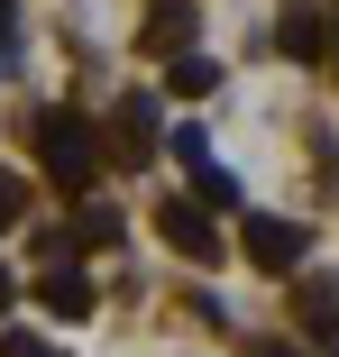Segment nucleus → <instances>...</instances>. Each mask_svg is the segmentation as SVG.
Returning a JSON list of instances; mask_svg holds the SVG:
<instances>
[{
	"mask_svg": "<svg viewBox=\"0 0 339 357\" xmlns=\"http://www.w3.org/2000/svg\"><path fill=\"white\" fill-rule=\"evenodd\" d=\"M37 165H46L55 192H92V174H101V128H92L83 110H37Z\"/></svg>",
	"mask_w": 339,
	"mask_h": 357,
	"instance_id": "f257e3e1",
	"label": "nucleus"
},
{
	"mask_svg": "<svg viewBox=\"0 0 339 357\" xmlns=\"http://www.w3.org/2000/svg\"><path fill=\"white\" fill-rule=\"evenodd\" d=\"M239 248H248V266H266V275H294V266L312 257V229H303V220H266V211H248V220H239Z\"/></svg>",
	"mask_w": 339,
	"mask_h": 357,
	"instance_id": "f03ea898",
	"label": "nucleus"
},
{
	"mask_svg": "<svg viewBox=\"0 0 339 357\" xmlns=\"http://www.w3.org/2000/svg\"><path fill=\"white\" fill-rule=\"evenodd\" d=\"M156 229H165V248L193 257V266H211V257H220V229H211V211H202L193 192H174V202L156 211Z\"/></svg>",
	"mask_w": 339,
	"mask_h": 357,
	"instance_id": "7ed1b4c3",
	"label": "nucleus"
},
{
	"mask_svg": "<svg viewBox=\"0 0 339 357\" xmlns=\"http://www.w3.org/2000/svg\"><path fill=\"white\" fill-rule=\"evenodd\" d=\"M276 46H285L294 64H321V55H330V19L312 10V0H285V19H276Z\"/></svg>",
	"mask_w": 339,
	"mask_h": 357,
	"instance_id": "20e7f679",
	"label": "nucleus"
},
{
	"mask_svg": "<svg viewBox=\"0 0 339 357\" xmlns=\"http://www.w3.org/2000/svg\"><path fill=\"white\" fill-rule=\"evenodd\" d=\"M110 128H119V137H110L119 165H147V156H156V101H147V92H128V101L110 110Z\"/></svg>",
	"mask_w": 339,
	"mask_h": 357,
	"instance_id": "39448f33",
	"label": "nucleus"
},
{
	"mask_svg": "<svg viewBox=\"0 0 339 357\" xmlns=\"http://www.w3.org/2000/svg\"><path fill=\"white\" fill-rule=\"evenodd\" d=\"M37 303H46V312H55V321H83V312H92V284H83V275H74V266H55V275H46V284H37Z\"/></svg>",
	"mask_w": 339,
	"mask_h": 357,
	"instance_id": "423d86ee",
	"label": "nucleus"
},
{
	"mask_svg": "<svg viewBox=\"0 0 339 357\" xmlns=\"http://www.w3.org/2000/svg\"><path fill=\"white\" fill-rule=\"evenodd\" d=\"M193 202H202V211H239V183H229L220 165H193Z\"/></svg>",
	"mask_w": 339,
	"mask_h": 357,
	"instance_id": "0eeeda50",
	"label": "nucleus"
},
{
	"mask_svg": "<svg viewBox=\"0 0 339 357\" xmlns=\"http://www.w3.org/2000/svg\"><path fill=\"white\" fill-rule=\"evenodd\" d=\"M211 83H220V64H211V55H183V64H174V92H183V101H202Z\"/></svg>",
	"mask_w": 339,
	"mask_h": 357,
	"instance_id": "6e6552de",
	"label": "nucleus"
},
{
	"mask_svg": "<svg viewBox=\"0 0 339 357\" xmlns=\"http://www.w3.org/2000/svg\"><path fill=\"white\" fill-rule=\"evenodd\" d=\"M74 238H92V248H110V238H119V211H110V202H83V220H74Z\"/></svg>",
	"mask_w": 339,
	"mask_h": 357,
	"instance_id": "1a4fd4ad",
	"label": "nucleus"
},
{
	"mask_svg": "<svg viewBox=\"0 0 339 357\" xmlns=\"http://www.w3.org/2000/svg\"><path fill=\"white\" fill-rule=\"evenodd\" d=\"M294 303H303V321H312V330H330V321H339V284H303Z\"/></svg>",
	"mask_w": 339,
	"mask_h": 357,
	"instance_id": "9d476101",
	"label": "nucleus"
},
{
	"mask_svg": "<svg viewBox=\"0 0 339 357\" xmlns=\"http://www.w3.org/2000/svg\"><path fill=\"white\" fill-rule=\"evenodd\" d=\"M0 357H64V348L37 339V330H0Z\"/></svg>",
	"mask_w": 339,
	"mask_h": 357,
	"instance_id": "9b49d317",
	"label": "nucleus"
},
{
	"mask_svg": "<svg viewBox=\"0 0 339 357\" xmlns=\"http://www.w3.org/2000/svg\"><path fill=\"white\" fill-rule=\"evenodd\" d=\"M19 220H28V183H19V174H0V229H19Z\"/></svg>",
	"mask_w": 339,
	"mask_h": 357,
	"instance_id": "f8f14e48",
	"label": "nucleus"
},
{
	"mask_svg": "<svg viewBox=\"0 0 339 357\" xmlns=\"http://www.w3.org/2000/svg\"><path fill=\"white\" fill-rule=\"evenodd\" d=\"M10 46H19V0H0V64H10Z\"/></svg>",
	"mask_w": 339,
	"mask_h": 357,
	"instance_id": "ddd939ff",
	"label": "nucleus"
},
{
	"mask_svg": "<svg viewBox=\"0 0 339 357\" xmlns=\"http://www.w3.org/2000/svg\"><path fill=\"white\" fill-rule=\"evenodd\" d=\"M248 357H303V348H294V339H257Z\"/></svg>",
	"mask_w": 339,
	"mask_h": 357,
	"instance_id": "4468645a",
	"label": "nucleus"
},
{
	"mask_svg": "<svg viewBox=\"0 0 339 357\" xmlns=\"http://www.w3.org/2000/svg\"><path fill=\"white\" fill-rule=\"evenodd\" d=\"M10 294H19V275H10V266H0V312H10Z\"/></svg>",
	"mask_w": 339,
	"mask_h": 357,
	"instance_id": "2eb2a0df",
	"label": "nucleus"
},
{
	"mask_svg": "<svg viewBox=\"0 0 339 357\" xmlns=\"http://www.w3.org/2000/svg\"><path fill=\"white\" fill-rule=\"evenodd\" d=\"M330 55H339V0H330Z\"/></svg>",
	"mask_w": 339,
	"mask_h": 357,
	"instance_id": "dca6fc26",
	"label": "nucleus"
}]
</instances>
